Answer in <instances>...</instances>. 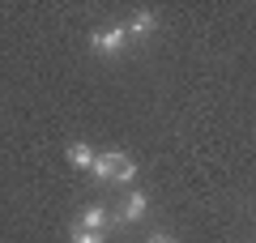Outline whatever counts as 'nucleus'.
Segmentation results:
<instances>
[{"mask_svg": "<svg viewBox=\"0 0 256 243\" xmlns=\"http://www.w3.org/2000/svg\"><path fill=\"white\" fill-rule=\"evenodd\" d=\"M132 180H137V162L128 158L124 166H120V171H116V180H111V184H132Z\"/></svg>", "mask_w": 256, "mask_h": 243, "instance_id": "obj_7", "label": "nucleus"}, {"mask_svg": "<svg viewBox=\"0 0 256 243\" xmlns=\"http://www.w3.org/2000/svg\"><path fill=\"white\" fill-rule=\"evenodd\" d=\"M146 209H150V196H146V192H128L124 205H120V214H116V226L141 222V218H146Z\"/></svg>", "mask_w": 256, "mask_h": 243, "instance_id": "obj_3", "label": "nucleus"}, {"mask_svg": "<svg viewBox=\"0 0 256 243\" xmlns=\"http://www.w3.org/2000/svg\"><path fill=\"white\" fill-rule=\"evenodd\" d=\"M124 43H128L124 22H116V26L94 30V34H90V52H94V56H120V52H124Z\"/></svg>", "mask_w": 256, "mask_h": 243, "instance_id": "obj_1", "label": "nucleus"}, {"mask_svg": "<svg viewBox=\"0 0 256 243\" xmlns=\"http://www.w3.org/2000/svg\"><path fill=\"white\" fill-rule=\"evenodd\" d=\"M64 158L73 162L77 171H90V166H94V150H90L86 141H68V150H64Z\"/></svg>", "mask_w": 256, "mask_h": 243, "instance_id": "obj_5", "label": "nucleus"}, {"mask_svg": "<svg viewBox=\"0 0 256 243\" xmlns=\"http://www.w3.org/2000/svg\"><path fill=\"white\" fill-rule=\"evenodd\" d=\"M68 243H107V230H94L86 222H73L68 226Z\"/></svg>", "mask_w": 256, "mask_h": 243, "instance_id": "obj_6", "label": "nucleus"}, {"mask_svg": "<svg viewBox=\"0 0 256 243\" xmlns=\"http://www.w3.org/2000/svg\"><path fill=\"white\" fill-rule=\"evenodd\" d=\"M128 162V154L124 150H102V154H94V166H90V175L94 180H102V184H111L116 180V171Z\"/></svg>", "mask_w": 256, "mask_h": 243, "instance_id": "obj_2", "label": "nucleus"}, {"mask_svg": "<svg viewBox=\"0 0 256 243\" xmlns=\"http://www.w3.org/2000/svg\"><path fill=\"white\" fill-rule=\"evenodd\" d=\"M146 243H175L171 234H154V239H146Z\"/></svg>", "mask_w": 256, "mask_h": 243, "instance_id": "obj_8", "label": "nucleus"}, {"mask_svg": "<svg viewBox=\"0 0 256 243\" xmlns=\"http://www.w3.org/2000/svg\"><path fill=\"white\" fill-rule=\"evenodd\" d=\"M154 26H158V18H154V9H137L132 18L124 22V30H128V38H146V34H154Z\"/></svg>", "mask_w": 256, "mask_h": 243, "instance_id": "obj_4", "label": "nucleus"}]
</instances>
